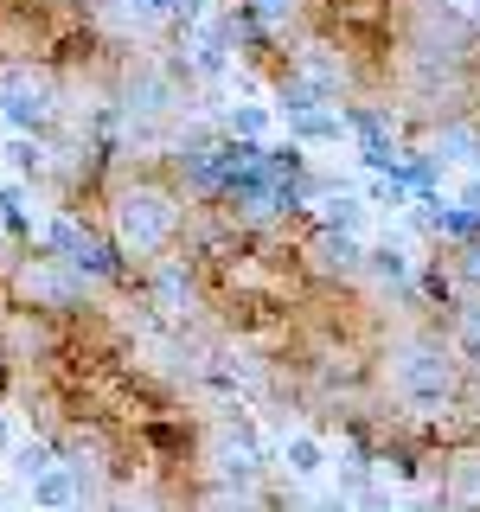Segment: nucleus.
Segmentation results:
<instances>
[{
	"instance_id": "nucleus-23",
	"label": "nucleus",
	"mask_w": 480,
	"mask_h": 512,
	"mask_svg": "<svg viewBox=\"0 0 480 512\" xmlns=\"http://www.w3.org/2000/svg\"><path fill=\"white\" fill-rule=\"evenodd\" d=\"M167 20H186V26H199V20H205V0H167Z\"/></svg>"
},
{
	"instance_id": "nucleus-8",
	"label": "nucleus",
	"mask_w": 480,
	"mask_h": 512,
	"mask_svg": "<svg viewBox=\"0 0 480 512\" xmlns=\"http://www.w3.org/2000/svg\"><path fill=\"white\" fill-rule=\"evenodd\" d=\"M26 500H32V512H71L77 500H84V480H77V468L52 461L45 474H32V480H26Z\"/></svg>"
},
{
	"instance_id": "nucleus-26",
	"label": "nucleus",
	"mask_w": 480,
	"mask_h": 512,
	"mask_svg": "<svg viewBox=\"0 0 480 512\" xmlns=\"http://www.w3.org/2000/svg\"><path fill=\"white\" fill-rule=\"evenodd\" d=\"M308 512H352V500H346V493H333V500H314Z\"/></svg>"
},
{
	"instance_id": "nucleus-24",
	"label": "nucleus",
	"mask_w": 480,
	"mask_h": 512,
	"mask_svg": "<svg viewBox=\"0 0 480 512\" xmlns=\"http://www.w3.org/2000/svg\"><path fill=\"white\" fill-rule=\"evenodd\" d=\"M455 269H461V276H468V282L480 288V237H468V250L455 256Z\"/></svg>"
},
{
	"instance_id": "nucleus-25",
	"label": "nucleus",
	"mask_w": 480,
	"mask_h": 512,
	"mask_svg": "<svg viewBox=\"0 0 480 512\" xmlns=\"http://www.w3.org/2000/svg\"><path fill=\"white\" fill-rule=\"evenodd\" d=\"M13 442H20V429H13V416H7V410H0V461H7V455H13Z\"/></svg>"
},
{
	"instance_id": "nucleus-5",
	"label": "nucleus",
	"mask_w": 480,
	"mask_h": 512,
	"mask_svg": "<svg viewBox=\"0 0 480 512\" xmlns=\"http://www.w3.org/2000/svg\"><path fill=\"white\" fill-rule=\"evenodd\" d=\"M52 90L39 84V77H26V71H7L0 77V116H7L20 135H39L45 122H52Z\"/></svg>"
},
{
	"instance_id": "nucleus-16",
	"label": "nucleus",
	"mask_w": 480,
	"mask_h": 512,
	"mask_svg": "<svg viewBox=\"0 0 480 512\" xmlns=\"http://www.w3.org/2000/svg\"><path fill=\"white\" fill-rule=\"evenodd\" d=\"M199 512H269V506H263V493H256V487H212L199 500Z\"/></svg>"
},
{
	"instance_id": "nucleus-17",
	"label": "nucleus",
	"mask_w": 480,
	"mask_h": 512,
	"mask_svg": "<svg viewBox=\"0 0 480 512\" xmlns=\"http://www.w3.org/2000/svg\"><path fill=\"white\" fill-rule=\"evenodd\" d=\"M0 154H7V167L20 173V180H32V173H45V141H39V135H13Z\"/></svg>"
},
{
	"instance_id": "nucleus-12",
	"label": "nucleus",
	"mask_w": 480,
	"mask_h": 512,
	"mask_svg": "<svg viewBox=\"0 0 480 512\" xmlns=\"http://www.w3.org/2000/svg\"><path fill=\"white\" fill-rule=\"evenodd\" d=\"M288 128H295L301 141H340V116H333V109H320V103L288 109Z\"/></svg>"
},
{
	"instance_id": "nucleus-7",
	"label": "nucleus",
	"mask_w": 480,
	"mask_h": 512,
	"mask_svg": "<svg viewBox=\"0 0 480 512\" xmlns=\"http://www.w3.org/2000/svg\"><path fill=\"white\" fill-rule=\"evenodd\" d=\"M359 237L352 231H327V224H314V237L301 244V263L314 269V276H352L359 269Z\"/></svg>"
},
{
	"instance_id": "nucleus-9",
	"label": "nucleus",
	"mask_w": 480,
	"mask_h": 512,
	"mask_svg": "<svg viewBox=\"0 0 480 512\" xmlns=\"http://www.w3.org/2000/svg\"><path fill=\"white\" fill-rule=\"evenodd\" d=\"M327 461H333V448L314 436V429H288L282 436V468L288 480H320L327 474Z\"/></svg>"
},
{
	"instance_id": "nucleus-6",
	"label": "nucleus",
	"mask_w": 480,
	"mask_h": 512,
	"mask_svg": "<svg viewBox=\"0 0 480 512\" xmlns=\"http://www.w3.org/2000/svg\"><path fill=\"white\" fill-rule=\"evenodd\" d=\"M442 506H448V512H480V442L448 448V468H442Z\"/></svg>"
},
{
	"instance_id": "nucleus-3",
	"label": "nucleus",
	"mask_w": 480,
	"mask_h": 512,
	"mask_svg": "<svg viewBox=\"0 0 480 512\" xmlns=\"http://www.w3.org/2000/svg\"><path fill=\"white\" fill-rule=\"evenodd\" d=\"M13 295L26 308H77L84 301V276L71 263H58V256H26L20 276H13Z\"/></svg>"
},
{
	"instance_id": "nucleus-14",
	"label": "nucleus",
	"mask_w": 480,
	"mask_h": 512,
	"mask_svg": "<svg viewBox=\"0 0 480 512\" xmlns=\"http://www.w3.org/2000/svg\"><path fill=\"white\" fill-rule=\"evenodd\" d=\"M320 224H327V231H352V237H359L365 199H352V192H327V199H320Z\"/></svg>"
},
{
	"instance_id": "nucleus-15",
	"label": "nucleus",
	"mask_w": 480,
	"mask_h": 512,
	"mask_svg": "<svg viewBox=\"0 0 480 512\" xmlns=\"http://www.w3.org/2000/svg\"><path fill=\"white\" fill-rule=\"evenodd\" d=\"M455 352H461L468 365H480V295L455 308Z\"/></svg>"
},
{
	"instance_id": "nucleus-19",
	"label": "nucleus",
	"mask_w": 480,
	"mask_h": 512,
	"mask_svg": "<svg viewBox=\"0 0 480 512\" xmlns=\"http://www.w3.org/2000/svg\"><path fill=\"white\" fill-rule=\"evenodd\" d=\"M346 500H352V512H397V493H391V487H378V480H359Z\"/></svg>"
},
{
	"instance_id": "nucleus-4",
	"label": "nucleus",
	"mask_w": 480,
	"mask_h": 512,
	"mask_svg": "<svg viewBox=\"0 0 480 512\" xmlns=\"http://www.w3.org/2000/svg\"><path fill=\"white\" fill-rule=\"evenodd\" d=\"M45 250H52L58 263H71L77 276H116V269H122L116 256H109L103 237H90L77 218H52V224H45Z\"/></svg>"
},
{
	"instance_id": "nucleus-13",
	"label": "nucleus",
	"mask_w": 480,
	"mask_h": 512,
	"mask_svg": "<svg viewBox=\"0 0 480 512\" xmlns=\"http://www.w3.org/2000/svg\"><path fill=\"white\" fill-rule=\"evenodd\" d=\"M224 128H231V141H263L269 128H276V109L269 103H237L231 116H224Z\"/></svg>"
},
{
	"instance_id": "nucleus-18",
	"label": "nucleus",
	"mask_w": 480,
	"mask_h": 512,
	"mask_svg": "<svg viewBox=\"0 0 480 512\" xmlns=\"http://www.w3.org/2000/svg\"><path fill=\"white\" fill-rule=\"evenodd\" d=\"M7 468H13V480H32V474H45V468H52V442H13Z\"/></svg>"
},
{
	"instance_id": "nucleus-27",
	"label": "nucleus",
	"mask_w": 480,
	"mask_h": 512,
	"mask_svg": "<svg viewBox=\"0 0 480 512\" xmlns=\"http://www.w3.org/2000/svg\"><path fill=\"white\" fill-rule=\"evenodd\" d=\"M474 20H480V0H474Z\"/></svg>"
},
{
	"instance_id": "nucleus-1",
	"label": "nucleus",
	"mask_w": 480,
	"mask_h": 512,
	"mask_svg": "<svg viewBox=\"0 0 480 512\" xmlns=\"http://www.w3.org/2000/svg\"><path fill=\"white\" fill-rule=\"evenodd\" d=\"M109 224H116V250L135 256V263H154L160 250L180 237V199H173L167 186L154 180H135L116 192V205H109Z\"/></svg>"
},
{
	"instance_id": "nucleus-10",
	"label": "nucleus",
	"mask_w": 480,
	"mask_h": 512,
	"mask_svg": "<svg viewBox=\"0 0 480 512\" xmlns=\"http://www.w3.org/2000/svg\"><path fill=\"white\" fill-rule=\"evenodd\" d=\"M359 263L372 269L378 282H410V276H416L410 250H404V244H391V237H384V244H372V250H359Z\"/></svg>"
},
{
	"instance_id": "nucleus-22",
	"label": "nucleus",
	"mask_w": 480,
	"mask_h": 512,
	"mask_svg": "<svg viewBox=\"0 0 480 512\" xmlns=\"http://www.w3.org/2000/svg\"><path fill=\"white\" fill-rule=\"evenodd\" d=\"M455 205H461V212H468V218H480V173H468V180H461Z\"/></svg>"
},
{
	"instance_id": "nucleus-20",
	"label": "nucleus",
	"mask_w": 480,
	"mask_h": 512,
	"mask_svg": "<svg viewBox=\"0 0 480 512\" xmlns=\"http://www.w3.org/2000/svg\"><path fill=\"white\" fill-rule=\"evenodd\" d=\"M109 7L128 13L135 26H160V20H167V0H109Z\"/></svg>"
},
{
	"instance_id": "nucleus-11",
	"label": "nucleus",
	"mask_w": 480,
	"mask_h": 512,
	"mask_svg": "<svg viewBox=\"0 0 480 512\" xmlns=\"http://www.w3.org/2000/svg\"><path fill=\"white\" fill-rule=\"evenodd\" d=\"M436 160H455V167H468L480 173V128H436Z\"/></svg>"
},
{
	"instance_id": "nucleus-2",
	"label": "nucleus",
	"mask_w": 480,
	"mask_h": 512,
	"mask_svg": "<svg viewBox=\"0 0 480 512\" xmlns=\"http://www.w3.org/2000/svg\"><path fill=\"white\" fill-rule=\"evenodd\" d=\"M391 391L410 410H448L461 404V352L448 340H404L391 352Z\"/></svg>"
},
{
	"instance_id": "nucleus-21",
	"label": "nucleus",
	"mask_w": 480,
	"mask_h": 512,
	"mask_svg": "<svg viewBox=\"0 0 480 512\" xmlns=\"http://www.w3.org/2000/svg\"><path fill=\"white\" fill-rule=\"evenodd\" d=\"M250 20H263V26H288V20H295V0H250Z\"/></svg>"
}]
</instances>
